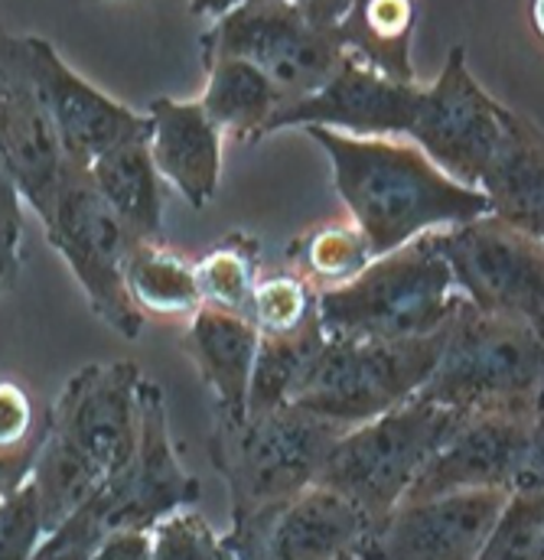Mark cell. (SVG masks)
I'll list each match as a JSON object with an SVG mask.
<instances>
[{
	"label": "cell",
	"instance_id": "836d02e7",
	"mask_svg": "<svg viewBox=\"0 0 544 560\" xmlns=\"http://www.w3.org/2000/svg\"><path fill=\"white\" fill-rule=\"evenodd\" d=\"M39 541L43 528L30 489L23 486L10 495H0V560H33Z\"/></svg>",
	"mask_w": 544,
	"mask_h": 560
},
{
	"label": "cell",
	"instance_id": "4316f807",
	"mask_svg": "<svg viewBox=\"0 0 544 560\" xmlns=\"http://www.w3.org/2000/svg\"><path fill=\"white\" fill-rule=\"evenodd\" d=\"M287 261V271L306 280L316 293H326L359 278L372 265V248L349 219H333L290 242Z\"/></svg>",
	"mask_w": 544,
	"mask_h": 560
},
{
	"label": "cell",
	"instance_id": "7a4b0ae2",
	"mask_svg": "<svg viewBox=\"0 0 544 560\" xmlns=\"http://www.w3.org/2000/svg\"><path fill=\"white\" fill-rule=\"evenodd\" d=\"M542 329L460 303L417 398L460 418L542 411Z\"/></svg>",
	"mask_w": 544,
	"mask_h": 560
},
{
	"label": "cell",
	"instance_id": "8992f818",
	"mask_svg": "<svg viewBox=\"0 0 544 560\" xmlns=\"http://www.w3.org/2000/svg\"><path fill=\"white\" fill-rule=\"evenodd\" d=\"M460 420V415L414 395L375 420L346 430L333 443L316 482L346 495L375 525L405 499Z\"/></svg>",
	"mask_w": 544,
	"mask_h": 560
},
{
	"label": "cell",
	"instance_id": "ba28073f",
	"mask_svg": "<svg viewBox=\"0 0 544 560\" xmlns=\"http://www.w3.org/2000/svg\"><path fill=\"white\" fill-rule=\"evenodd\" d=\"M529 118L499 105L470 72L466 49L453 46L440 75L420 85L408 140L453 183L476 189L493 156Z\"/></svg>",
	"mask_w": 544,
	"mask_h": 560
},
{
	"label": "cell",
	"instance_id": "3957f363",
	"mask_svg": "<svg viewBox=\"0 0 544 560\" xmlns=\"http://www.w3.org/2000/svg\"><path fill=\"white\" fill-rule=\"evenodd\" d=\"M460 303L450 268L433 252L430 235H420L392 255L372 258L356 280L320 293L316 313L326 339L405 342L447 329Z\"/></svg>",
	"mask_w": 544,
	"mask_h": 560
},
{
	"label": "cell",
	"instance_id": "ac0fdd59",
	"mask_svg": "<svg viewBox=\"0 0 544 560\" xmlns=\"http://www.w3.org/2000/svg\"><path fill=\"white\" fill-rule=\"evenodd\" d=\"M26 43L33 79L66 163L89 170L112 147L150 135V121L143 115H135L131 108L85 82L79 72H72L46 39L26 36Z\"/></svg>",
	"mask_w": 544,
	"mask_h": 560
},
{
	"label": "cell",
	"instance_id": "1f68e13d",
	"mask_svg": "<svg viewBox=\"0 0 544 560\" xmlns=\"http://www.w3.org/2000/svg\"><path fill=\"white\" fill-rule=\"evenodd\" d=\"M476 560H544V489L506 502Z\"/></svg>",
	"mask_w": 544,
	"mask_h": 560
},
{
	"label": "cell",
	"instance_id": "30bf717a",
	"mask_svg": "<svg viewBox=\"0 0 544 560\" xmlns=\"http://www.w3.org/2000/svg\"><path fill=\"white\" fill-rule=\"evenodd\" d=\"M463 303L479 313L522 319L542 329L544 245L496 215L430 232Z\"/></svg>",
	"mask_w": 544,
	"mask_h": 560
},
{
	"label": "cell",
	"instance_id": "d6a6232c",
	"mask_svg": "<svg viewBox=\"0 0 544 560\" xmlns=\"http://www.w3.org/2000/svg\"><path fill=\"white\" fill-rule=\"evenodd\" d=\"M150 560H239L229 541L196 512L180 509L150 532Z\"/></svg>",
	"mask_w": 544,
	"mask_h": 560
},
{
	"label": "cell",
	"instance_id": "9c48e42d",
	"mask_svg": "<svg viewBox=\"0 0 544 560\" xmlns=\"http://www.w3.org/2000/svg\"><path fill=\"white\" fill-rule=\"evenodd\" d=\"M46 235L79 280L92 313L105 319L118 336L137 339L143 316L135 310L125 287V271L137 238L105 206L89 170L66 163Z\"/></svg>",
	"mask_w": 544,
	"mask_h": 560
},
{
	"label": "cell",
	"instance_id": "8fae6325",
	"mask_svg": "<svg viewBox=\"0 0 544 560\" xmlns=\"http://www.w3.org/2000/svg\"><path fill=\"white\" fill-rule=\"evenodd\" d=\"M542 450V411L463 418L414 479L402 502L483 489L506 495L539 492L544 489Z\"/></svg>",
	"mask_w": 544,
	"mask_h": 560
},
{
	"label": "cell",
	"instance_id": "ffe728a7",
	"mask_svg": "<svg viewBox=\"0 0 544 560\" xmlns=\"http://www.w3.org/2000/svg\"><path fill=\"white\" fill-rule=\"evenodd\" d=\"M183 349L196 362V372L212 395L216 420L245 418L258 329L248 319L199 306L183 332Z\"/></svg>",
	"mask_w": 544,
	"mask_h": 560
},
{
	"label": "cell",
	"instance_id": "52a82bcc",
	"mask_svg": "<svg viewBox=\"0 0 544 560\" xmlns=\"http://www.w3.org/2000/svg\"><path fill=\"white\" fill-rule=\"evenodd\" d=\"M443 339L447 329L405 342L326 339L290 405L343 430H352L414 398L430 378Z\"/></svg>",
	"mask_w": 544,
	"mask_h": 560
},
{
	"label": "cell",
	"instance_id": "9a60e30c",
	"mask_svg": "<svg viewBox=\"0 0 544 560\" xmlns=\"http://www.w3.org/2000/svg\"><path fill=\"white\" fill-rule=\"evenodd\" d=\"M372 522L336 489L313 482L293 499L235 522L225 535L239 560H336L352 555Z\"/></svg>",
	"mask_w": 544,
	"mask_h": 560
},
{
	"label": "cell",
	"instance_id": "d6986e66",
	"mask_svg": "<svg viewBox=\"0 0 544 560\" xmlns=\"http://www.w3.org/2000/svg\"><path fill=\"white\" fill-rule=\"evenodd\" d=\"M147 121V150L160 183L173 186L193 209H206L222 176V135L206 118L199 98H153Z\"/></svg>",
	"mask_w": 544,
	"mask_h": 560
},
{
	"label": "cell",
	"instance_id": "277c9868",
	"mask_svg": "<svg viewBox=\"0 0 544 560\" xmlns=\"http://www.w3.org/2000/svg\"><path fill=\"white\" fill-rule=\"evenodd\" d=\"M346 3L245 0L229 7L199 39L202 62L245 59L283 98V108L320 92L339 69L346 49L339 20Z\"/></svg>",
	"mask_w": 544,
	"mask_h": 560
},
{
	"label": "cell",
	"instance_id": "44dd1931",
	"mask_svg": "<svg viewBox=\"0 0 544 560\" xmlns=\"http://www.w3.org/2000/svg\"><path fill=\"white\" fill-rule=\"evenodd\" d=\"M476 192L486 196L489 215L532 238H544V147L542 128L532 118L493 156Z\"/></svg>",
	"mask_w": 544,
	"mask_h": 560
},
{
	"label": "cell",
	"instance_id": "e0dca14e",
	"mask_svg": "<svg viewBox=\"0 0 544 560\" xmlns=\"http://www.w3.org/2000/svg\"><path fill=\"white\" fill-rule=\"evenodd\" d=\"M417 98V82H392L359 59L343 56L333 79L310 98L280 108L265 125V135L287 128H323L349 138H408Z\"/></svg>",
	"mask_w": 544,
	"mask_h": 560
},
{
	"label": "cell",
	"instance_id": "2e32d148",
	"mask_svg": "<svg viewBox=\"0 0 544 560\" xmlns=\"http://www.w3.org/2000/svg\"><path fill=\"white\" fill-rule=\"evenodd\" d=\"M199 482L183 469L166 420V398L160 385L143 378L140 385V430L137 450L125 472L102 486L112 535L140 532L147 535L157 522L180 509H196Z\"/></svg>",
	"mask_w": 544,
	"mask_h": 560
},
{
	"label": "cell",
	"instance_id": "4dcf8cb0",
	"mask_svg": "<svg viewBox=\"0 0 544 560\" xmlns=\"http://www.w3.org/2000/svg\"><path fill=\"white\" fill-rule=\"evenodd\" d=\"M320 293L293 271L258 278L252 296V326L258 336H287L320 319Z\"/></svg>",
	"mask_w": 544,
	"mask_h": 560
},
{
	"label": "cell",
	"instance_id": "603a6c76",
	"mask_svg": "<svg viewBox=\"0 0 544 560\" xmlns=\"http://www.w3.org/2000/svg\"><path fill=\"white\" fill-rule=\"evenodd\" d=\"M417 7L408 0H359L346 3L339 20V39L346 56L375 69L392 82H414L410 33Z\"/></svg>",
	"mask_w": 544,
	"mask_h": 560
},
{
	"label": "cell",
	"instance_id": "5bb4252c",
	"mask_svg": "<svg viewBox=\"0 0 544 560\" xmlns=\"http://www.w3.org/2000/svg\"><path fill=\"white\" fill-rule=\"evenodd\" d=\"M509 499L483 489L402 502L369 528L356 555L362 560H476Z\"/></svg>",
	"mask_w": 544,
	"mask_h": 560
},
{
	"label": "cell",
	"instance_id": "8d00e7d4",
	"mask_svg": "<svg viewBox=\"0 0 544 560\" xmlns=\"http://www.w3.org/2000/svg\"><path fill=\"white\" fill-rule=\"evenodd\" d=\"M20 275V238L0 232V293H7Z\"/></svg>",
	"mask_w": 544,
	"mask_h": 560
},
{
	"label": "cell",
	"instance_id": "4fadbf2b",
	"mask_svg": "<svg viewBox=\"0 0 544 560\" xmlns=\"http://www.w3.org/2000/svg\"><path fill=\"white\" fill-rule=\"evenodd\" d=\"M0 153L13 173L20 199L43 219L53 215L66 173V156L46 118L26 36L0 26Z\"/></svg>",
	"mask_w": 544,
	"mask_h": 560
},
{
	"label": "cell",
	"instance_id": "e575fe53",
	"mask_svg": "<svg viewBox=\"0 0 544 560\" xmlns=\"http://www.w3.org/2000/svg\"><path fill=\"white\" fill-rule=\"evenodd\" d=\"M0 232L23 238V199L3 153H0Z\"/></svg>",
	"mask_w": 544,
	"mask_h": 560
},
{
	"label": "cell",
	"instance_id": "6da1fadb",
	"mask_svg": "<svg viewBox=\"0 0 544 560\" xmlns=\"http://www.w3.org/2000/svg\"><path fill=\"white\" fill-rule=\"evenodd\" d=\"M306 135L326 150L336 192L372 258L392 255L420 235L489 215L483 192L443 176L408 140L349 138L323 128H306Z\"/></svg>",
	"mask_w": 544,
	"mask_h": 560
},
{
	"label": "cell",
	"instance_id": "5b68a950",
	"mask_svg": "<svg viewBox=\"0 0 544 560\" xmlns=\"http://www.w3.org/2000/svg\"><path fill=\"white\" fill-rule=\"evenodd\" d=\"M343 433V427L293 405L242 420H216L209 456L229 486L232 525L313 486Z\"/></svg>",
	"mask_w": 544,
	"mask_h": 560
},
{
	"label": "cell",
	"instance_id": "484cf974",
	"mask_svg": "<svg viewBox=\"0 0 544 560\" xmlns=\"http://www.w3.org/2000/svg\"><path fill=\"white\" fill-rule=\"evenodd\" d=\"M102 486H105V476L82 453H76L66 440H59L49 430V436L33 463V472L26 479L43 538L59 522H66L79 505H85Z\"/></svg>",
	"mask_w": 544,
	"mask_h": 560
},
{
	"label": "cell",
	"instance_id": "83f0119b",
	"mask_svg": "<svg viewBox=\"0 0 544 560\" xmlns=\"http://www.w3.org/2000/svg\"><path fill=\"white\" fill-rule=\"evenodd\" d=\"M323 346H326V336H323L320 319L287 336H258L245 415H262V411L290 405L293 392L313 369Z\"/></svg>",
	"mask_w": 544,
	"mask_h": 560
},
{
	"label": "cell",
	"instance_id": "d4e9b609",
	"mask_svg": "<svg viewBox=\"0 0 544 560\" xmlns=\"http://www.w3.org/2000/svg\"><path fill=\"white\" fill-rule=\"evenodd\" d=\"M125 287L143 319L147 316H163V319L193 316L202 306L193 265L180 252H173L163 238L137 242L128 258Z\"/></svg>",
	"mask_w": 544,
	"mask_h": 560
},
{
	"label": "cell",
	"instance_id": "74e56055",
	"mask_svg": "<svg viewBox=\"0 0 544 560\" xmlns=\"http://www.w3.org/2000/svg\"><path fill=\"white\" fill-rule=\"evenodd\" d=\"M336 560H362V558H359V555L352 551V555H343V558H336Z\"/></svg>",
	"mask_w": 544,
	"mask_h": 560
},
{
	"label": "cell",
	"instance_id": "7c38bea8",
	"mask_svg": "<svg viewBox=\"0 0 544 560\" xmlns=\"http://www.w3.org/2000/svg\"><path fill=\"white\" fill-rule=\"evenodd\" d=\"M140 385L135 362H99L76 372L59 401L49 405V430L82 453L105 482L125 472L135 456Z\"/></svg>",
	"mask_w": 544,
	"mask_h": 560
},
{
	"label": "cell",
	"instance_id": "f1b7e54d",
	"mask_svg": "<svg viewBox=\"0 0 544 560\" xmlns=\"http://www.w3.org/2000/svg\"><path fill=\"white\" fill-rule=\"evenodd\" d=\"M193 275L202 306L252 323V296H255V283L262 278L258 238L245 232H232L193 265Z\"/></svg>",
	"mask_w": 544,
	"mask_h": 560
},
{
	"label": "cell",
	"instance_id": "d590c367",
	"mask_svg": "<svg viewBox=\"0 0 544 560\" xmlns=\"http://www.w3.org/2000/svg\"><path fill=\"white\" fill-rule=\"evenodd\" d=\"M92 560H150V535H140V532H121V535H112Z\"/></svg>",
	"mask_w": 544,
	"mask_h": 560
},
{
	"label": "cell",
	"instance_id": "cb8c5ba5",
	"mask_svg": "<svg viewBox=\"0 0 544 560\" xmlns=\"http://www.w3.org/2000/svg\"><path fill=\"white\" fill-rule=\"evenodd\" d=\"M206 92L199 98L206 118L222 138L262 140L265 125L283 108L280 92L245 59L206 62Z\"/></svg>",
	"mask_w": 544,
	"mask_h": 560
},
{
	"label": "cell",
	"instance_id": "7402d4cb",
	"mask_svg": "<svg viewBox=\"0 0 544 560\" xmlns=\"http://www.w3.org/2000/svg\"><path fill=\"white\" fill-rule=\"evenodd\" d=\"M147 138H131L108 153H102L89 176L105 199V206L121 219V225L137 242H160L163 238V183L150 163Z\"/></svg>",
	"mask_w": 544,
	"mask_h": 560
},
{
	"label": "cell",
	"instance_id": "f546056e",
	"mask_svg": "<svg viewBox=\"0 0 544 560\" xmlns=\"http://www.w3.org/2000/svg\"><path fill=\"white\" fill-rule=\"evenodd\" d=\"M49 436V408L13 378H0V495L26 486Z\"/></svg>",
	"mask_w": 544,
	"mask_h": 560
}]
</instances>
